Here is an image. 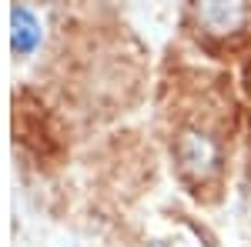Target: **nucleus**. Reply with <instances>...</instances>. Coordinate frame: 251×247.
<instances>
[{
  "mask_svg": "<svg viewBox=\"0 0 251 247\" xmlns=\"http://www.w3.org/2000/svg\"><path fill=\"white\" fill-rule=\"evenodd\" d=\"M154 247H161V244H154Z\"/></svg>",
  "mask_w": 251,
  "mask_h": 247,
  "instance_id": "20e7f679",
  "label": "nucleus"
},
{
  "mask_svg": "<svg viewBox=\"0 0 251 247\" xmlns=\"http://www.w3.org/2000/svg\"><path fill=\"white\" fill-rule=\"evenodd\" d=\"M198 17L208 30L225 34V30H231L245 20V7L241 3H204V7H198Z\"/></svg>",
  "mask_w": 251,
  "mask_h": 247,
  "instance_id": "7ed1b4c3",
  "label": "nucleus"
},
{
  "mask_svg": "<svg viewBox=\"0 0 251 247\" xmlns=\"http://www.w3.org/2000/svg\"><path fill=\"white\" fill-rule=\"evenodd\" d=\"M40 37L44 34H40V20L34 17V10L14 7L10 10V47L17 54H30V50H37Z\"/></svg>",
  "mask_w": 251,
  "mask_h": 247,
  "instance_id": "f03ea898",
  "label": "nucleus"
},
{
  "mask_svg": "<svg viewBox=\"0 0 251 247\" xmlns=\"http://www.w3.org/2000/svg\"><path fill=\"white\" fill-rule=\"evenodd\" d=\"M177 164L181 174L191 177V180H208L218 164H221V151L208 134L201 131H184L177 137Z\"/></svg>",
  "mask_w": 251,
  "mask_h": 247,
  "instance_id": "f257e3e1",
  "label": "nucleus"
}]
</instances>
